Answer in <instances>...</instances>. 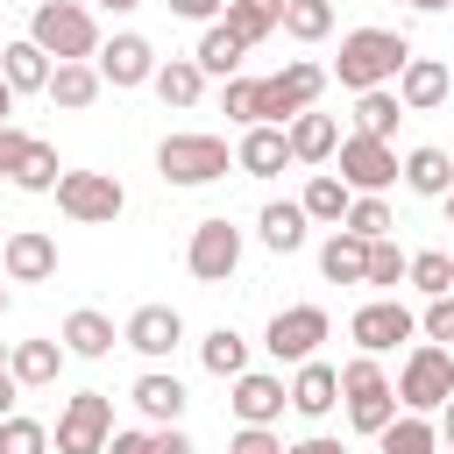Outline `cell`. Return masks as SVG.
<instances>
[{
    "instance_id": "obj_19",
    "label": "cell",
    "mask_w": 454,
    "mask_h": 454,
    "mask_svg": "<svg viewBox=\"0 0 454 454\" xmlns=\"http://www.w3.org/2000/svg\"><path fill=\"white\" fill-rule=\"evenodd\" d=\"M128 404H135L149 426H177V419H184V383H177L170 369H142L135 390H128Z\"/></svg>"
},
{
    "instance_id": "obj_16",
    "label": "cell",
    "mask_w": 454,
    "mask_h": 454,
    "mask_svg": "<svg viewBox=\"0 0 454 454\" xmlns=\"http://www.w3.org/2000/svg\"><path fill=\"white\" fill-rule=\"evenodd\" d=\"M234 419L241 426H277L284 419V404H291V390H284V376H270V369H248V376H234Z\"/></svg>"
},
{
    "instance_id": "obj_48",
    "label": "cell",
    "mask_w": 454,
    "mask_h": 454,
    "mask_svg": "<svg viewBox=\"0 0 454 454\" xmlns=\"http://www.w3.org/2000/svg\"><path fill=\"white\" fill-rule=\"evenodd\" d=\"M284 454H348V447L326 440V433H312V440H298V447H284Z\"/></svg>"
},
{
    "instance_id": "obj_36",
    "label": "cell",
    "mask_w": 454,
    "mask_h": 454,
    "mask_svg": "<svg viewBox=\"0 0 454 454\" xmlns=\"http://www.w3.org/2000/svg\"><path fill=\"white\" fill-rule=\"evenodd\" d=\"M383 454H440V426L419 419V411H397L383 426Z\"/></svg>"
},
{
    "instance_id": "obj_33",
    "label": "cell",
    "mask_w": 454,
    "mask_h": 454,
    "mask_svg": "<svg viewBox=\"0 0 454 454\" xmlns=\"http://www.w3.org/2000/svg\"><path fill=\"white\" fill-rule=\"evenodd\" d=\"M156 99L163 106H199V92H206V71L192 64V57H170V64H156Z\"/></svg>"
},
{
    "instance_id": "obj_25",
    "label": "cell",
    "mask_w": 454,
    "mask_h": 454,
    "mask_svg": "<svg viewBox=\"0 0 454 454\" xmlns=\"http://www.w3.org/2000/svg\"><path fill=\"white\" fill-rule=\"evenodd\" d=\"M241 57H248V43H241L227 21H213V28L199 35V50H192V64H199L206 78H241Z\"/></svg>"
},
{
    "instance_id": "obj_52",
    "label": "cell",
    "mask_w": 454,
    "mask_h": 454,
    "mask_svg": "<svg viewBox=\"0 0 454 454\" xmlns=\"http://www.w3.org/2000/svg\"><path fill=\"white\" fill-rule=\"evenodd\" d=\"M99 7H106V14H135L142 0H99Z\"/></svg>"
},
{
    "instance_id": "obj_32",
    "label": "cell",
    "mask_w": 454,
    "mask_h": 454,
    "mask_svg": "<svg viewBox=\"0 0 454 454\" xmlns=\"http://www.w3.org/2000/svg\"><path fill=\"white\" fill-rule=\"evenodd\" d=\"M220 21L255 50L262 35H277V28H284V0H227V14H220Z\"/></svg>"
},
{
    "instance_id": "obj_47",
    "label": "cell",
    "mask_w": 454,
    "mask_h": 454,
    "mask_svg": "<svg viewBox=\"0 0 454 454\" xmlns=\"http://www.w3.org/2000/svg\"><path fill=\"white\" fill-rule=\"evenodd\" d=\"M170 14H177V21H206V28H213V21L227 14V0H170Z\"/></svg>"
},
{
    "instance_id": "obj_3",
    "label": "cell",
    "mask_w": 454,
    "mask_h": 454,
    "mask_svg": "<svg viewBox=\"0 0 454 454\" xmlns=\"http://www.w3.org/2000/svg\"><path fill=\"white\" fill-rule=\"evenodd\" d=\"M340 404H348V426H355V433H369V440H383V426L404 411V404H397V383L383 376V362H376V355L340 362Z\"/></svg>"
},
{
    "instance_id": "obj_54",
    "label": "cell",
    "mask_w": 454,
    "mask_h": 454,
    "mask_svg": "<svg viewBox=\"0 0 454 454\" xmlns=\"http://www.w3.org/2000/svg\"><path fill=\"white\" fill-rule=\"evenodd\" d=\"M440 206H447V227H454V192H447V199H440Z\"/></svg>"
},
{
    "instance_id": "obj_20",
    "label": "cell",
    "mask_w": 454,
    "mask_h": 454,
    "mask_svg": "<svg viewBox=\"0 0 454 454\" xmlns=\"http://www.w3.org/2000/svg\"><path fill=\"white\" fill-rule=\"evenodd\" d=\"M340 404V369L333 362H298V376H291V411H305V419H326Z\"/></svg>"
},
{
    "instance_id": "obj_39",
    "label": "cell",
    "mask_w": 454,
    "mask_h": 454,
    "mask_svg": "<svg viewBox=\"0 0 454 454\" xmlns=\"http://www.w3.org/2000/svg\"><path fill=\"white\" fill-rule=\"evenodd\" d=\"M220 106H227V121L255 128V121H262V78H227V85H220Z\"/></svg>"
},
{
    "instance_id": "obj_46",
    "label": "cell",
    "mask_w": 454,
    "mask_h": 454,
    "mask_svg": "<svg viewBox=\"0 0 454 454\" xmlns=\"http://www.w3.org/2000/svg\"><path fill=\"white\" fill-rule=\"evenodd\" d=\"M227 454H284V440H277L270 426H241V433L227 440Z\"/></svg>"
},
{
    "instance_id": "obj_17",
    "label": "cell",
    "mask_w": 454,
    "mask_h": 454,
    "mask_svg": "<svg viewBox=\"0 0 454 454\" xmlns=\"http://www.w3.org/2000/svg\"><path fill=\"white\" fill-rule=\"evenodd\" d=\"M447 92H454V71H447L440 57H411V64L397 71V99H404V114H433V106H447Z\"/></svg>"
},
{
    "instance_id": "obj_7",
    "label": "cell",
    "mask_w": 454,
    "mask_h": 454,
    "mask_svg": "<svg viewBox=\"0 0 454 454\" xmlns=\"http://www.w3.org/2000/svg\"><path fill=\"white\" fill-rule=\"evenodd\" d=\"M333 163H340V184H348L355 199H383V192L404 177L397 149H390V142H376V135H340Z\"/></svg>"
},
{
    "instance_id": "obj_42",
    "label": "cell",
    "mask_w": 454,
    "mask_h": 454,
    "mask_svg": "<svg viewBox=\"0 0 454 454\" xmlns=\"http://www.w3.org/2000/svg\"><path fill=\"white\" fill-rule=\"evenodd\" d=\"M340 227H348V234H362V241H390V227H397V220H390V206H383V199H355Z\"/></svg>"
},
{
    "instance_id": "obj_2",
    "label": "cell",
    "mask_w": 454,
    "mask_h": 454,
    "mask_svg": "<svg viewBox=\"0 0 454 454\" xmlns=\"http://www.w3.org/2000/svg\"><path fill=\"white\" fill-rule=\"evenodd\" d=\"M28 43H35L43 57H57V64H92V57H99V21H92V7H78V0H35Z\"/></svg>"
},
{
    "instance_id": "obj_57",
    "label": "cell",
    "mask_w": 454,
    "mask_h": 454,
    "mask_svg": "<svg viewBox=\"0 0 454 454\" xmlns=\"http://www.w3.org/2000/svg\"><path fill=\"white\" fill-rule=\"evenodd\" d=\"M0 50H7V43H0Z\"/></svg>"
},
{
    "instance_id": "obj_44",
    "label": "cell",
    "mask_w": 454,
    "mask_h": 454,
    "mask_svg": "<svg viewBox=\"0 0 454 454\" xmlns=\"http://www.w3.org/2000/svg\"><path fill=\"white\" fill-rule=\"evenodd\" d=\"M419 333H426V340H433V348H447V340H454V291H447V298H433V305H426V319H419Z\"/></svg>"
},
{
    "instance_id": "obj_23",
    "label": "cell",
    "mask_w": 454,
    "mask_h": 454,
    "mask_svg": "<svg viewBox=\"0 0 454 454\" xmlns=\"http://www.w3.org/2000/svg\"><path fill=\"white\" fill-rule=\"evenodd\" d=\"M114 319L106 312H92V305H78L71 319H64V355H78V362H99V355H114Z\"/></svg>"
},
{
    "instance_id": "obj_30",
    "label": "cell",
    "mask_w": 454,
    "mask_h": 454,
    "mask_svg": "<svg viewBox=\"0 0 454 454\" xmlns=\"http://www.w3.org/2000/svg\"><path fill=\"white\" fill-rule=\"evenodd\" d=\"M298 206H305V220H326V227H340V220H348V206H355V192L340 184V170H312V184L298 192Z\"/></svg>"
},
{
    "instance_id": "obj_34",
    "label": "cell",
    "mask_w": 454,
    "mask_h": 454,
    "mask_svg": "<svg viewBox=\"0 0 454 454\" xmlns=\"http://www.w3.org/2000/svg\"><path fill=\"white\" fill-rule=\"evenodd\" d=\"M106 454H192V440L177 426H121L106 440Z\"/></svg>"
},
{
    "instance_id": "obj_8",
    "label": "cell",
    "mask_w": 454,
    "mask_h": 454,
    "mask_svg": "<svg viewBox=\"0 0 454 454\" xmlns=\"http://www.w3.org/2000/svg\"><path fill=\"white\" fill-rule=\"evenodd\" d=\"M114 433H121V426H114V397H106V390L64 397V411H57V454H106Z\"/></svg>"
},
{
    "instance_id": "obj_53",
    "label": "cell",
    "mask_w": 454,
    "mask_h": 454,
    "mask_svg": "<svg viewBox=\"0 0 454 454\" xmlns=\"http://www.w3.org/2000/svg\"><path fill=\"white\" fill-rule=\"evenodd\" d=\"M404 7H419V14H440V7H454V0H404Z\"/></svg>"
},
{
    "instance_id": "obj_5",
    "label": "cell",
    "mask_w": 454,
    "mask_h": 454,
    "mask_svg": "<svg viewBox=\"0 0 454 454\" xmlns=\"http://www.w3.org/2000/svg\"><path fill=\"white\" fill-rule=\"evenodd\" d=\"M57 213L78 220V227H114L128 213V192L114 170H64L57 177Z\"/></svg>"
},
{
    "instance_id": "obj_13",
    "label": "cell",
    "mask_w": 454,
    "mask_h": 454,
    "mask_svg": "<svg viewBox=\"0 0 454 454\" xmlns=\"http://www.w3.org/2000/svg\"><path fill=\"white\" fill-rule=\"evenodd\" d=\"M99 78L114 85V92H135V85H149L156 78V43L149 35H135V28H121L114 43H99Z\"/></svg>"
},
{
    "instance_id": "obj_38",
    "label": "cell",
    "mask_w": 454,
    "mask_h": 454,
    "mask_svg": "<svg viewBox=\"0 0 454 454\" xmlns=\"http://www.w3.org/2000/svg\"><path fill=\"white\" fill-rule=\"evenodd\" d=\"M404 284H411V291H426V298H447V291H454V255H447V248H419Z\"/></svg>"
},
{
    "instance_id": "obj_22",
    "label": "cell",
    "mask_w": 454,
    "mask_h": 454,
    "mask_svg": "<svg viewBox=\"0 0 454 454\" xmlns=\"http://www.w3.org/2000/svg\"><path fill=\"white\" fill-rule=\"evenodd\" d=\"M319 270H326V284H369V241L348 234V227H333L319 241Z\"/></svg>"
},
{
    "instance_id": "obj_40",
    "label": "cell",
    "mask_w": 454,
    "mask_h": 454,
    "mask_svg": "<svg viewBox=\"0 0 454 454\" xmlns=\"http://www.w3.org/2000/svg\"><path fill=\"white\" fill-rule=\"evenodd\" d=\"M57 177H64V163H57V149L35 135V149H28V163L14 170V184H21V192H57Z\"/></svg>"
},
{
    "instance_id": "obj_31",
    "label": "cell",
    "mask_w": 454,
    "mask_h": 454,
    "mask_svg": "<svg viewBox=\"0 0 454 454\" xmlns=\"http://www.w3.org/2000/svg\"><path fill=\"white\" fill-rule=\"evenodd\" d=\"M397 121H404V99H397V85H376V92H362V99H355V135H376V142H390V135H397Z\"/></svg>"
},
{
    "instance_id": "obj_1",
    "label": "cell",
    "mask_w": 454,
    "mask_h": 454,
    "mask_svg": "<svg viewBox=\"0 0 454 454\" xmlns=\"http://www.w3.org/2000/svg\"><path fill=\"white\" fill-rule=\"evenodd\" d=\"M404 64H411V43H404L397 28H348V35H340V57H333V78L362 99V92H376V85H397Z\"/></svg>"
},
{
    "instance_id": "obj_11",
    "label": "cell",
    "mask_w": 454,
    "mask_h": 454,
    "mask_svg": "<svg viewBox=\"0 0 454 454\" xmlns=\"http://www.w3.org/2000/svg\"><path fill=\"white\" fill-rule=\"evenodd\" d=\"M326 333H333V319H326L319 305H284V312L262 326V348H270L277 362H291V369H298V362H312V355H319V340H326Z\"/></svg>"
},
{
    "instance_id": "obj_55",
    "label": "cell",
    "mask_w": 454,
    "mask_h": 454,
    "mask_svg": "<svg viewBox=\"0 0 454 454\" xmlns=\"http://www.w3.org/2000/svg\"><path fill=\"white\" fill-rule=\"evenodd\" d=\"M7 355H14V348H7V340H0V369H7Z\"/></svg>"
},
{
    "instance_id": "obj_9",
    "label": "cell",
    "mask_w": 454,
    "mask_h": 454,
    "mask_svg": "<svg viewBox=\"0 0 454 454\" xmlns=\"http://www.w3.org/2000/svg\"><path fill=\"white\" fill-rule=\"evenodd\" d=\"M319 92H326V71L298 57V64H284V71L262 78V121H270V128H291L298 114L319 106Z\"/></svg>"
},
{
    "instance_id": "obj_10",
    "label": "cell",
    "mask_w": 454,
    "mask_h": 454,
    "mask_svg": "<svg viewBox=\"0 0 454 454\" xmlns=\"http://www.w3.org/2000/svg\"><path fill=\"white\" fill-rule=\"evenodd\" d=\"M184 270H192L199 284H227V277L241 270V227H234L227 213L199 220V227H192V241H184Z\"/></svg>"
},
{
    "instance_id": "obj_50",
    "label": "cell",
    "mask_w": 454,
    "mask_h": 454,
    "mask_svg": "<svg viewBox=\"0 0 454 454\" xmlns=\"http://www.w3.org/2000/svg\"><path fill=\"white\" fill-rule=\"evenodd\" d=\"M433 426H440V447H454V397L440 404V419H433Z\"/></svg>"
},
{
    "instance_id": "obj_35",
    "label": "cell",
    "mask_w": 454,
    "mask_h": 454,
    "mask_svg": "<svg viewBox=\"0 0 454 454\" xmlns=\"http://www.w3.org/2000/svg\"><path fill=\"white\" fill-rule=\"evenodd\" d=\"M199 362H206L213 376H227V383H234V376H248V340H241L234 326H213V333L199 340Z\"/></svg>"
},
{
    "instance_id": "obj_21",
    "label": "cell",
    "mask_w": 454,
    "mask_h": 454,
    "mask_svg": "<svg viewBox=\"0 0 454 454\" xmlns=\"http://www.w3.org/2000/svg\"><path fill=\"white\" fill-rule=\"evenodd\" d=\"M284 135H291V163H333V149H340V121H333V114H319V106H312V114H298Z\"/></svg>"
},
{
    "instance_id": "obj_6",
    "label": "cell",
    "mask_w": 454,
    "mask_h": 454,
    "mask_svg": "<svg viewBox=\"0 0 454 454\" xmlns=\"http://www.w3.org/2000/svg\"><path fill=\"white\" fill-rule=\"evenodd\" d=\"M447 397H454V348L419 340V348L404 355V369H397V404L419 411V419H433Z\"/></svg>"
},
{
    "instance_id": "obj_51",
    "label": "cell",
    "mask_w": 454,
    "mask_h": 454,
    "mask_svg": "<svg viewBox=\"0 0 454 454\" xmlns=\"http://www.w3.org/2000/svg\"><path fill=\"white\" fill-rule=\"evenodd\" d=\"M7 114H14V85L0 78V128H7Z\"/></svg>"
},
{
    "instance_id": "obj_56",
    "label": "cell",
    "mask_w": 454,
    "mask_h": 454,
    "mask_svg": "<svg viewBox=\"0 0 454 454\" xmlns=\"http://www.w3.org/2000/svg\"><path fill=\"white\" fill-rule=\"evenodd\" d=\"M0 312H7V284H0Z\"/></svg>"
},
{
    "instance_id": "obj_14",
    "label": "cell",
    "mask_w": 454,
    "mask_h": 454,
    "mask_svg": "<svg viewBox=\"0 0 454 454\" xmlns=\"http://www.w3.org/2000/svg\"><path fill=\"white\" fill-rule=\"evenodd\" d=\"M121 340H128L142 362H163V355L184 340V312H177V305H135L128 326H121Z\"/></svg>"
},
{
    "instance_id": "obj_43",
    "label": "cell",
    "mask_w": 454,
    "mask_h": 454,
    "mask_svg": "<svg viewBox=\"0 0 454 454\" xmlns=\"http://www.w3.org/2000/svg\"><path fill=\"white\" fill-rule=\"evenodd\" d=\"M404 277H411V255H404L397 241H369V284L390 291V284H404Z\"/></svg>"
},
{
    "instance_id": "obj_27",
    "label": "cell",
    "mask_w": 454,
    "mask_h": 454,
    "mask_svg": "<svg viewBox=\"0 0 454 454\" xmlns=\"http://www.w3.org/2000/svg\"><path fill=\"white\" fill-rule=\"evenodd\" d=\"M255 227H262V248H270V255H291V248H305V227H312V220H305L298 199H270Z\"/></svg>"
},
{
    "instance_id": "obj_29",
    "label": "cell",
    "mask_w": 454,
    "mask_h": 454,
    "mask_svg": "<svg viewBox=\"0 0 454 454\" xmlns=\"http://www.w3.org/2000/svg\"><path fill=\"white\" fill-rule=\"evenodd\" d=\"M50 71H57V64H50V57H43V50L28 43V35L0 50V78H7L14 92H50Z\"/></svg>"
},
{
    "instance_id": "obj_24",
    "label": "cell",
    "mask_w": 454,
    "mask_h": 454,
    "mask_svg": "<svg viewBox=\"0 0 454 454\" xmlns=\"http://www.w3.org/2000/svg\"><path fill=\"white\" fill-rule=\"evenodd\" d=\"M7 369H14V383H21V390H50V383H57V369H64V340H14Z\"/></svg>"
},
{
    "instance_id": "obj_15",
    "label": "cell",
    "mask_w": 454,
    "mask_h": 454,
    "mask_svg": "<svg viewBox=\"0 0 454 454\" xmlns=\"http://www.w3.org/2000/svg\"><path fill=\"white\" fill-rule=\"evenodd\" d=\"M0 270H7V284H50L57 277V241L43 227H14L7 248H0Z\"/></svg>"
},
{
    "instance_id": "obj_49",
    "label": "cell",
    "mask_w": 454,
    "mask_h": 454,
    "mask_svg": "<svg viewBox=\"0 0 454 454\" xmlns=\"http://www.w3.org/2000/svg\"><path fill=\"white\" fill-rule=\"evenodd\" d=\"M14 397H21V383H14V369H0V419H14Z\"/></svg>"
},
{
    "instance_id": "obj_18",
    "label": "cell",
    "mask_w": 454,
    "mask_h": 454,
    "mask_svg": "<svg viewBox=\"0 0 454 454\" xmlns=\"http://www.w3.org/2000/svg\"><path fill=\"white\" fill-rule=\"evenodd\" d=\"M284 163H291V135H284V128H270V121L241 128V142H234V170H248V177H277Z\"/></svg>"
},
{
    "instance_id": "obj_37",
    "label": "cell",
    "mask_w": 454,
    "mask_h": 454,
    "mask_svg": "<svg viewBox=\"0 0 454 454\" xmlns=\"http://www.w3.org/2000/svg\"><path fill=\"white\" fill-rule=\"evenodd\" d=\"M284 35L291 43H326L333 35V0H284Z\"/></svg>"
},
{
    "instance_id": "obj_4",
    "label": "cell",
    "mask_w": 454,
    "mask_h": 454,
    "mask_svg": "<svg viewBox=\"0 0 454 454\" xmlns=\"http://www.w3.org/2000/svg\"><path fill=\"white\" fill-rule=\"evenodd\" d=\"M227 163H234V149L220 142V135H163L156 142V177L163 184H213V177H227Z\"/></svg>"
},
{
    "instance_id": "obj_28",
    "label": "cell",
    "mask_w": 454,
    "mask_h": 454,
    "mask_svg": "<svg viewBox=\"0 0 454 454\" xmlns=\"http://www.w3.org/2000/svg\"><path fill=\"white\" fill-rule=\"evenodd\" d=\"M404 192H419V199H447V192H454V156L433 149V142L411 149V156H404Z\"/></svg>"
},
{
    "instance_id": "obj_41",
    "label": "cell",
    "mask_w": 454,
    "mask_h": 454,
    "mask_svg": "<svg viewBox=\"0 0 454 454\" xmlns=\"http://www.w3.org/2000/svg\"><path fill=\"white\" fill-rule=\"evenodd\" d=\"M0 454H50V426L43 419H0Z\"/></svg>"
},
{
    "instance_id": "obj_45",
    "label": "cell",
    "mask_w": 454,
    "mask_h": 454,
    "mask_svg": "<svg viewBox=\"0 0 454 454\" xmlns=\"http://www.w3.org/2000/svg\"><path fill=\"white\" fill-rule=\"evenodd\" d=\"M28 149H35V135H21V128L7 121V128H0V177H7V184H14V170L28 163Z\"/></svg>"
},
{
    "instance_id": "obj_26",
    "label": "cell",
    "mask_w": 454,
    "mask_h": 454,
    "mask_svg": "<svg viewBox=\"0 0 454 454\" xmlns=\"http://www.w3.org/2000/svg\"><path fill=\"white\" fill-rule=\"evenodd\" d=\"M99 92H106L99 64H57V71H50V106H64V114H85Z\"/></svg>"
},
{
    "instance_id": "obj_12",
    "label": "cell",
    "mask_w": 454,
    "mask_h": 454,
    "mask_svg": "<svg viewBox=\"0 0 454 454\" xmlns=\"http://www.w3.org/2000/svg\"><path fill=\"white\" fill-rule=\"evenodd\" d=\"M419 333V319L397 305V298H369V305H355V319H348V340L362 348V355H390L397 340H411Z\"/></svg>"
}]
</instances>
